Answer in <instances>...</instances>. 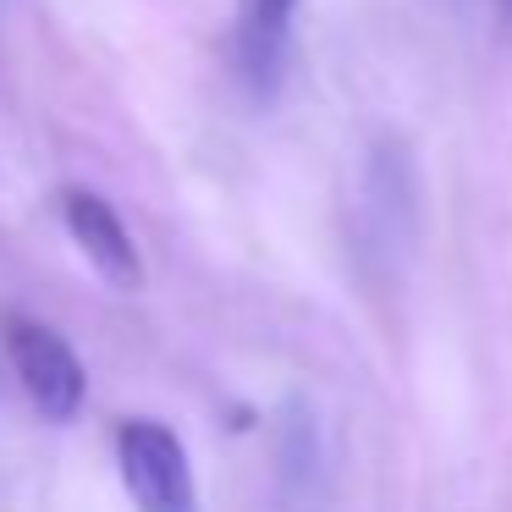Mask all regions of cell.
Returning <instances> with one entry per match:
<instances>
[{
  "instance_id": "obj_4",
  "label": "cell",
  "mask_w": 512,
  "mask_h": 512,
  "mask_svg": "<svg viewBox=\"0 0 512 512\" xmlns=\"http://www.w3.org/2000/svg\"><path fill=\"white\" fill-rule=\"evenodd\" d=\"M292 17H298V0H237V67L248 89H276L292 45Z\"/></svg>"
},
{
  "instance_id": "obj_2",
  "label": "cell",
  "mask_w": 512,
  "mask_h": 512,
  "mask_svg": "<svg viewBox=\"0 0 512 512\" xmlns=\"http://www.w3.org/2000/svg\"><path fill=\"white\" fill-rule=\"evenodd\" d=\"M116 474L138 512H199V479H193L188 446L166 419H122L116 424Z\"/></svg>"
},
{
  "instance_id": "obj_1",
  "label": "cell",
  "mask_w": 512,
  "mask_h": 512,
  "mask_svg": "<svg viewBox=\"0 0 512 512\" xmlns=\"http://www.w3.org/2000/svg\"><path fill=\"white\" fill-rule=\"evenodd\" d=\"M0 347H6V364H12L17 386L28 391L39 413L50 424H72L89 402V369L72 353V342L56 331V325L34 320L23 309L0 314Z\"/></svg>"
},
{
  "instance_id": "obj_3",
  "label": "cell",
  "mask_w": 512,
  "mask_h": 512,
  "mask_svg": "<svg viewBox=\"0 0 512 512\" xmlns=\"http://www.w3.org/2000/svg\"><path fill=\"white\" fill-rule=\"evenodd\" d=\"M61 221H67V237L78 243V254L100 270L105 287L116 292L144 287V259H138V243L111 199H100L94 188H67L61 193Z\"/></svg>"
}]
</instances>
